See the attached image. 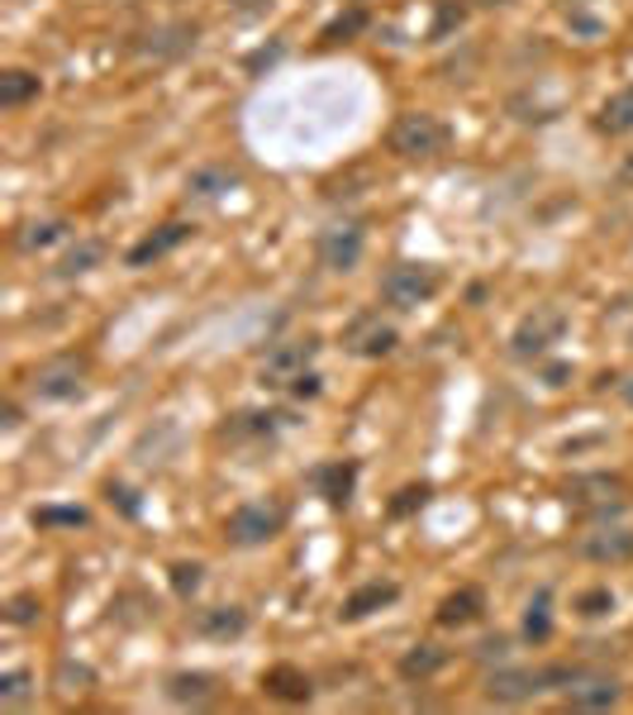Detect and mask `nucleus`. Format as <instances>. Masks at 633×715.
<instances>
[{
	"label": "nucleus",
	"mask_w": 633,
	"mask_h": 715,
	"mask_svg": "<svg viewBox=\"0 0 633 715\" xmlns=\"http://www.w3.org/2000/svg\"><path fill=\"white\" fill-rule=\"evenodd\" d=\"M181 239H191V225H187V219H171V225H163L157 234H148L143 243H134V249H129V267H148V263H157V258L171 253Z\"/></svg>",
	"instance_id": "13"
},
{
	"label": "nucleus",
	"mask_w": 633,
	"mask_h": 715,
	"mask_svg": "<svg viewBox=\"0 0 633 715\" xmlns=\"http://www.w3.org/2000/svg\"><path fill=\"white\" fill-rule=\"evenodd\" d=\"M276 420H282V415H262V410H253V415H239V420L224 429V434H229V439H243V434H272V425H276Z\"/></svg>",
	"instance_id": "29"
},
{
	"label": "nucleus",
	"mask_w": 633,
	"mask_h": 715,
	"mask_svg": "<svg viewBox=\"0 0 633 715\" xmlns=\"http://www.w3.org/2000/svg\"><path fill=\"white\" fill-rule=\"evenodd\" d=\"M566 706L572 711H610V706H619V682L605 678V672L576 668L572 678H566Z\"/></svg>",
	"instance_id": "8"
},
{
	"label": "nucleus",
	"mask_w": 633,
	"mask_h": 715,
	"mask_svg": "<svg viewBox=\"0 0 633 715\" xmlns=\"http://www.w3.org/2000/svg\"><path fill=\"white\" fill-rule=\"evenodd\" d=\"M234 10H243V15H253V10H262V5H272V0H229Z\"/></svg>",
	"instance_id": "38"
},
{
	"label": "nucleus",
	"mask_w": 633,
	"mask_h": 715,
	"mask_svg": "<svg viewBox=\"0 0 633 715\" xmlns=\"http://www.w3.org/2000/svg\"><path fill=\"white\" fill-rule=\"evenodd\" d=\"M314 354H320V339H286V344H276L267 362H262V386H296L300 377L310 372V362Z\"/></svg>",
	"instance_id": "5"
},
{
	"label": "nucleus",
	"mask_w": 633,
	"mask_h": 715,
	"mask_svg": "<svg viewBox=\"0 0 633 715\" xmlns=\"http://www.w3.org/2000/svg\"><path fill=\"white\" fill-rule=\"evenodd\" d=\"M38 96V76L24 72V68H10L0 72V110H20L24 100Z\"/></svg>",
	"instance_id": "23"
},
{
	"label": "nucleus",
	"mask_w": 633,
	"mask_h": 715,
	"mask_svg": "<svg viewBox=\"0 0 633 715\" xmlns=\"http://www.w3.org/2000/svg\"><path fill=\"white\" fill-rule=\"evenodd\" d=\"M167 696L181 701V706H205V701L219 696V678H210V672H177L167 682Z\"/></svg>",
	"instance_id": "16"
},
{
	"label": "nucleus",
	"mask_w": 633,
	"mask_h": 715,
	"mask_svg": "<svg viewBox=\"0 0 633 715\" xmlns=\"http://www.w3.org/2000/svg\"><path fill=\"white\" fill-rule=\"evenodd\" d=\"M5 616H10V625H34V620L44 616V606H38V596H15Z\"/></svg>",
	"instance_id": "33"
},
{
	"label": "nucleus",
	"mask_w": 633,
	"mask_h": 715,
	"mask_svg": "<svg viewBox=\"0 0 633 715\" xmlns=\"http://www.w3.org/2000/svg\"><path fill=\"white\" fill-rule=\"evenodd\" d=\"M34 525H86V511L82 505H44V511H34Z\"/></svg>",
	"instance_id": "30"
},
{
	"label": "nucleus",
	"mask_w": 633,
	"mask_h": 715,
	"mask_svg": "<svg viewBox=\"0 0 633 715\" xmlns=\"http://www.w3.org/2000/svg\"><path fill=\"white\" fill-rule=\"evenodd\" d=\"M262 687L276 696V701H310V678L300 668H291V663H282V668H272L267 678H262Z\"/></svg>",
	"instance_id": "20"
},
{
	"label": "nucleus",
	"mask_w": 633,
	"mask_h": 715,
	"mask_svg": "<svg viewBox=\"0 0 633 715\" xmlns=\"http://www.w3.org/2000/svg\"><path fill=\"white\" fill-rule=\"evenodd\" d=\"M386 143L401 158H433V153L447 148V129L439 115H429V110H405V115H395Z\"/></svg>",
	"instance_id": "1"
},
{
	"label": "nucleus",
	"mask_w": 633,
	"mask_h": 715,
	"mask_svg": "<svg viewBox=\"0 0 633 715\" xmlns=\"http://www.w3.org/2000/svg\"><path fill=\"white\" fill-rule=\"evenodd\" d=\"M201 563H171V592L177 596H191L195 587H201Z\"/></svg>",
	"instance_id": "32"
},
{
	"label": "nucleus",
	"mask_w": 633,
	"mask_h": 715,
	"mask_svg": "<svg viewBox=\"0 0 633 715\" xmlns=\"http://www.w3.org/2000/svg\"><path fill=\"white\" fill-rule=\"evenodd\" d=\"M395 596H401V587L395 582H367V587H358L343 601V620H362V616H372V610L381 606H391Z\"/></svg>",
	"instance_id": "17"
},
{
	"label": "nucleus",
	"mask_w": 633,
	"mask_h": 715,
	"mask_svg": "<svg viewBox=\"0 0 633 715\" xmlns=\"http://www.w3.org/2000/svg\"><path fill=\"white\" fill-rule=\"evenodd\" d=\"M552 634V610H548V592H538L529 610H524V640H534V644H544Z\"/></svg>",
	"instance_id": "26"
},
{
	"label": "nucleus",
	"mask_w": 633,
	"mask_h": 715,
	"mask_svg": "<svg viewBox=\"0 0 633 715\" xmlns=\"http://www.w3.org/2000/svg\"><path fill=\"white\" fill-rule=\"evenodd\" d=\"M433 291H439V272L429 263H395L381 282V301L395 310H419Z\"/></svg>",
	"instance_id": "2"
},
{
	"label": "nucleus",
	"mask_w": 633,
	"mask_h": 715,
	"mask_svg": "<svg viewBox=\"0 0 633 715\" xmlns=\"http://www.w3.org/2000/svg\"><path fill=\"white\" fill-rule=\"evenodd\" d=\"M562 330H566V315H562L558 306H534L529 315L519 320V330H514V339H510L514 358H544L548 348L562 339Z\"/></svg>",
	"instance_id": "4"
},
{
	"label": "nucleus",
	"mask_w": 633,
	"mask_h": 715,
	"mask_svg": "<svg viewBox=\"0 0 633 715\" xmlns=\"http://www.w3.org/2000/svg\"><path fill=\"white\" fill-rule=\"evenodd\" d=\"M286 515L282 505H267V501H248L239 505V511L229 515V525H224V535H229V544H239V549H258V544H267L282 535Z\"/></svg>",
	"instance_id": "3"
},
{
	"label": "nucleus",
	"mask_w": 633,
	"mask_h": 715,
	"mask_svg": "<svg viewBox=\"0 0 633 715\" xmlns=\"http://www.w3.org/2000/svg\"><path fill=\"white\" fill-rule=\"evenodd\" d=\"M239 187V172L224 163H210V167H195V172L187 177V196L191 201H219L229 196V191Z\"/></svg>",
	"instance_id": "14"
},
{
	"label": "nucleus",
	"mask_w": 633,
	"mask_h": 715,
	"mask_svg": "<svg viewBox=\"0 0 633 715\" xmlns=\"http://www.w3.org/2000/svg\"><path fill=\"white\" fill-rule=\"evenodd\" d=\"M58 239H68V219H38V225H29L20 234V249H48V243H58Z\"/></svg>",
	"instance_id": "27"
},
{
	"label": "nucleus",
	"mask_w": 633,
	"mask_h": 715,
	"mask_svg": "<svg viewBox=\"0 0 633 715\" xmlns=\"http://www.w3.org/2000/svg\"><path fill=\"white\" fill-rule=\"evenodd\" d=\"M477 616H481V592L477 587H463V592H453V596H443V601H439V625L443 630L471 625Z\"/></svg>",
	"instance_id": "18"
},
{
	"label": "nucleus",
	"mask_w": 633,
	"mask_h": 715,
	"mask_svg": "<svg viewBox=\"0 0 633 715\" xmlns=\"http://www.w3.org/2000/svg\"><path fill=\"white\" fill-rule=\"evenodd\" d=\"M195 630H201L205 640H239V634L248 630V610H243V606H215V610H201Z\"/></svg>",
	"instance_id": "15"
},
{
	"label": "nucleus",
	"mask_w": 633,
	"mask_h": 715,
	"mask_svg": "<svg viewBox=\"0 0 633 715\" xmlns=\"http://www.w3.org/2000/svg\"><path fill=\"white\" fill-rule=\"evenodd\" d=\"M110 501H120V505H124V515H139V501L129 497L124 487H110Z\"/></svg>",
	"instance_id": "36"
},
{
	"label": "nucleus",
	"mask_w": 633,
	"mask_h": 715,
	"mask_svg": "<svg viewBox=\"0 0 633 715\" xmlns=\"http://www.w3.org/2000/svg\"><path fill=\"white\" fill-rule=\"evenodd\" d=\"M619 396H624L629 406H633V377H624V382H619Z\"/></svg>",
	"instance_id": "39"
},
{
	"label": "nucleus",
	"mask_w": 633,
	"mask_h": 715,
	"mask_svg": "<svg viewBox=\"0 0 633 715\" xmlns=\"http://www.w3.org/2000/svg\"><path fill=\"white\" fill-rule=\"evenodd\" d=\"M566 501H572L576 511H600V515H610V511H619V505H624V482H619V477H605V473H596V477H576V482L566 487Z\"/></svg>",
	"instance_id": "9"
},
{
	"label": "nucleus",
	"mask_w": 633,
	"mask_h": 715,
	"mask_svg": "<svg viewBox=\"0 0 633 715\" xmlns=\"http://www.w3.org/2000/svg\"><path fill=\"white\" fill-rule=\"evenodd\" d=\"M425 497H429V487H425V482H415V487H405V491H401V497H395V501H391V515H410V511H415V505H425Z\"/></svg>",
	"instance_id": "34"
},
{
	"label": "nucleus",
	"mask_w": 633,
	"mask_h": 715,
	"mask_svg": "<svg viewBox=\"0 0 633 715\" xmlns=\"http://www.w3.org/2000/svg\"><path fill=\"white\" fill-rule=\"evenodd\" d=\"M443 663H447V654L439 644H415L410 654L401 658V678L405 682H425V678H433V672L443 668Z\"/></svg>",
	"instance_id": "22"
},
{
	"label": "nucleus",
	"mask_w": 633,
	"mask_h": 715,
	"mask_svg": "<svg viewBox=\"0 0 633 715\" xmlns=\"http://www.w3.org/2000/svg\"><path fill=\"white\" fill-rule=\"evenodd\" d=\"M576 610H582L586 620H600V616H610V610H614V592H610V587H596V592H586L582 601H576Z\"/></svg>",
	"instance_id": "31"
},
{
	"label": "nucleus",
	"mask_w": 633,
	"mask_h": 715,
	"mask_svg": "<svg viewBox=\"0 0 633 715\" xmlns=\"http://www.w3.org/2000/svg\"><path fill=\"white\" fill-rule=\"evenodd\" d=\"M29 692H34V678L24 668L0 672V706H20V701H29Z\"/></svg>",
	"instance_id": "28"
},
{
	"label": "nucleus",
	"mask_w": 633,
	"mask_h": 715,
	"mask_svg": "<svg viewBox=\"0 0 633 715\" xmlns=\"http://www.w3.org/2000/svg\"><path fill=\"white\" fill-rule=\"evenodd\" d=\"M314 482H320V497L329 505H348L353 482H358V467H353V463H329V467L314 473Z\"/></svg>",
	"instance_id": "19"
},
{
	"label": "nucleus",
	"mask_w": 633,
	"mask_h": 715,
	"mask_svg": "<svg viewBox=\"0 0 633 715\" xmlns=\"http://www.w3.org/2000/svg\"><path fill=\"white\" fill-rule=\"evenodd\" d=\"M29 386H34V396H44V401H72V396H82V386H86V362L82 358H52L34 372Z\"/></svg>",
	"instance_id": "7"
},
{
	"label": "nucleus",
	"mask_w": 633,
	"mask_h": 715,
	"mask_svg": "<svg viewBox=\"0 0 633 715\" xmlns=\"http://www.w3.org/2000/svg\"><path fill=\"white\" fill-rule=\"evenodd\" d=\"M105 263V243L100 239H76L68 253L58 258V277H82V272Z\"/></svg>",
	"instance_id": "21"
},
{
	"label": "nucleus",
	"mask_w": 633,
	"mask_h": 715,
	"mask_svg": "<svg viewBox=\"0 0 633 715\" xmlns=\"http://www.w3.org/2000/svg\"><path fill=\"white\" fill-rule=\"evenodd\" d=\"M477 5H510V0H477Z\"/></svg>",
	"instance_id": "40"
},
{
	"label": "nucleus",
	"mask_w": 633,
	"mask_h": 715,
	"mask_svg": "<svg viewBox=\"0 0 633 715\" xmlns=\"http://www.w3.org/2000/svg\"><path fill=\"white\" fill-rule=\"evenodd\" d=\"M582 558H590V563H629L633 529H596V535L582 539Z\"/></svg>",
	"instance_id": "12"
},
{
	"label": "nucleus",
	"mask_w": 633,
	"mask_h": 715,
	"mask_svg": "<svg viewBox=\"0 0 633 715\" xmlns=\"http://www.w3.org/2000/svg\"><path fill=\"white\" fill-rule=\"evenodd\" d=\"M362 249H367V234L358 219H334V225L320 234V263L329 272H353L362 263Z\"/></svg>",
	"instance_id": "6"
},
{
	"label": "nucleus",
	"mask_w": 633,
	"mask_h": 715,
	"mask_svg": "<svg viewBox=\"0 0 633 715\" xmlns=\"http://www.w3.org/2000/svg\"><path fill=\"white\" fill-rule=\"evenodd\" d=\"M348 348L358 358H386L395 348V330L381 315H358L348 324Z\"/></svg>",
	"instance_id": "11"
},
{
	"label": "nucleus",
	"mask_w": 633,
	"mask_h": 715,
	"mask_svg": "<svg viewBox=\"0 0 633 715\" xmlns=\"http://www.w3.org/2000/svg\"><path fill=\"white\" fill-rule=\"evenodd\" d=\"M148 38H153V44H148L153 58H177V53H187V48L195 44V24H167V29H157Z\"/></svg>",
	"instance_id": "25"
},
{
	"label": "nucleus",
	"mask_w": 633,
	"mask_h": 715,
	"mask_svg": "<svg viewBox=\"0 0 633 715\" xmlns=\"http://www.w3.org/2000/svg\"><path fill=\"white\" fill-rule=\"evenodd\" d=\"M548 678L544 672H529V668H500L486 678V701H495V706H519V701H529L538 687Z\"/></svg>",
	"instance_id": "10"
},
{
	"label": "nucleus",
	"mask_w": 633,
	"mask_h": 715,
	"mask_svg": "<svg viewBox=\"0 0 633 715\" xmlns=\"http://www.w3.org/2000/svg\"><path fill=\"white\" fill-rule=\"evenodd\" d=\"M600 129L605 134H629L633 129V86L614 91V96L600 106Z\"/></svg>",
	"instance_id": "24"
},
{
	"label": "nucleus",
	"mask_w": 633,
	"mask_h": 715,
	"mask_svg": "<svg viewBox=\"0 0 633 715\" xmlns=\"http://www.w3.org/2000/svg\"><path fill=\"white\" fill-rule=\"evenodd\" d=\"M477 654H481V658H500V654H505V640H500V634H495V640H481Z\"/></svg>",
	"instance_id": "37"
},
{
	"label": "nucleus",
	"mask_w": 633,
	"mask_h": 715,
	"mask_svg": "<svg viewBox=\"0 0 633 715\" xmlns=\"http://www.w3.org/2000/svg\"><path fill=\"white\" fill-rule=\"evenodd\" d=\"M353 29H362V15H348V20L329 24V29H324V38H338V34H353Z\"/></svg>",
	"instance_id": "35"
}]
</instances>
